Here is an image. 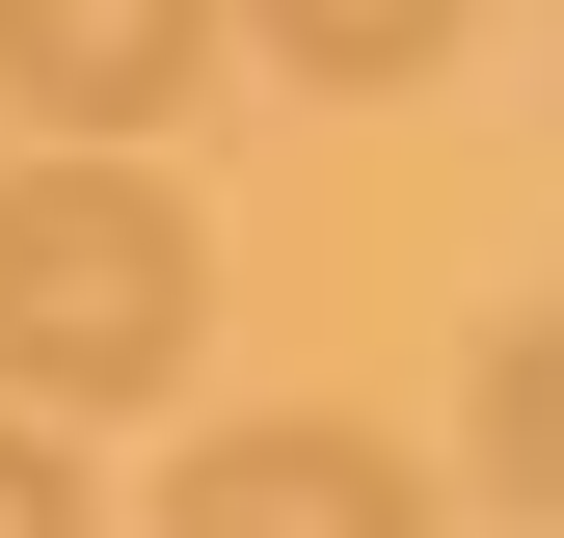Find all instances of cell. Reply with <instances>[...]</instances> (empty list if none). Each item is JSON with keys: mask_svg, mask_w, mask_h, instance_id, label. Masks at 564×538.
Segmentation results:
<instances>
[{"mask_svg": "<svg viewBox=\"0 0 564 538\" xmlns=\"http://www.w3.org/2000/svg\"><path fill=\"white\" fill-rule=\"evenodd\" d=\"M188 189L162 162H0V377L28 404H134L188 377Z\"/></svg>", "mask_w": 564, "mask_h": 538, "instance_id": "obj_1", "label": "cell"}, {"mask_svg": "<svg viewBox=\"0 0 564 538\" xmlns=\"http://www.w3.org/2000/svg\"><path fill=\"white\" fill-rule=\"evenodd\" d=\"M162 538H431V485H403V431H323V404H269V431H188Z\"/></svg>", "mask_w": 564, "mask_h": 538, "instance_id": "obj_2", "label": "cell"}, {"mask_svg": "<svg viewBox=\"0 0 564 538\" xmlns=\"http://www.w3.org/2000/svg\"><path fill=\"white\" fill-rule=\"evenodd\" d=\"M0 82H28L54 134H162L188 82H216V0H0Z\"/></svg>", "mask_w": 564, "mask_h": 538, "instance_id": "obj_3", "label": "cell"}, {"mask_svg": "<svg viewBox=\"0 0 564 538\" xmlns=\"http://www.w3.org/2000/svg\"><path fill=\"white\" fill-rule=\"evenodd\" d=\"M269 54H296V82H431V54L484 28V0H242Z\"/></svg>", "mask_w": 564, "mask_h": 538, "instance_id": "obj_4", "label": "cell"}, {"mask_svg": "<svg viewBox=\"0 0 564 538\" xmlns=\"http://www.w3.org/2000/svg\"><path fill=\"white\" fill-rule=\"evenodd\" d=\"M0 538H108V512H82V458H54V404H0Z\"/></svg>", "mask_w": 564, "mask_h": 538, "instance_id": "obj_5", "label": "cell"}]
</instances>
